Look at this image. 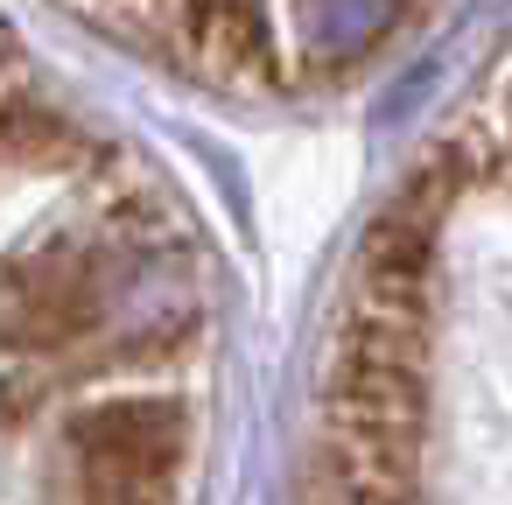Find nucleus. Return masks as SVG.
Here are the masks:
<instances>
[{"label":"nucleus","mask_w":512,"mask_h":505,"mask_svg":"<svg viewBox=\"0 0 512 505\" xmlns=\"http://www.w3.org/2000/svg\"><path fill=\"white\" fill-rule=\"evenodd\" d=\"M190 414L169 393H113L71 421V456L85 505H169Z\"/></svg>","instance_id":"obj_1"},{"label":"nucleus","mask_w":512,"mask_h":505,"mask_svg":"<svg viewBox=\"0 0 512 505\" xmlns=\"http://www.w3.org/2000/svg\"><path fill=\"white\" fill-rule=\"evenodd\" d=\"M106 302H99V267L85 253H43L15 267L8 288V337L15 358H57L71 344H85L99 330Z\"/></svg>","instance_id":"obj_2"},{"label":"nucleus","mask_w":512,"mask_h":505,"mask_svg":"<svg viewBox=\"0 0 512 505\" xmlns=\"http://www.w3.org/2000/svg\"><path fill=\"white\" fill-rule=\"evenodd\" d=\"M169 29L183 57L218 85H260L274 71V29L260 0H176Z\"/></svg>","instance_id":"obj_3"},{"label":"nucleus","mask_w":512,"mask_h":505,"mask_svg":"<svg viewBox=\"0 0 512 505\" xmlns=\"http://www.w3.org/2000/svg\"><path fill=\"white\" fill-rule=\"evenodd\" d=\"M8 155H15V169H71L85 155V141L57 113H15L8 120Z\"/></svg>","instance_id":"obj_4"},{"label":"nucleus","mask_w":512,"mask_h":505,"mask_svg":"<svg viewBox=\"0 0 512 505\" xmlns=\"http://www.w3.org/2000/svg\"><path fill=\"white\" fill-rule=\"evenodd\" d=\"M85 8H99L113 22H162V15H176V0H85Z\"/></svg>","instance_id":"obj_5"}]
</instances>
